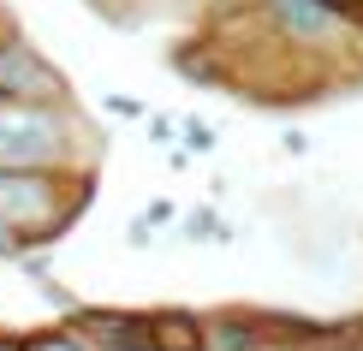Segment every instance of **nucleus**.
I'll use <instances>...</instances> for the list:
<instances>
[{
  "mask_svg": "<svg viewBox=\"0 0 363 351\" xmlns=\"http://www.w3.org/2000/svg\"><path fill=\"white\" fill-rule=\"evenodd\" d=\"M66 113L60 101H12L0 108V173H48L66 161Z\"/></svg>",
  "mask_w": 363,
  "mask_h": 351,
  "instance_id": "nucleus-1",
  "label": "nucleus"
},
{
  "mask_svg": "<svg viewBox=\"0 0 363 351\" xmlns=\"http://www.w3.org/2000/svg\"><path fill=\"white\" fill-rule=\"evenodd\" d=\"M0 96L6 101H54L66 96V84H60L54 66H42L36 48H24V42H0Z\"/></svg>",
  "mask_w": 363,
  "mask_h": 351,
  "instance_id": "nucleus-2",
  "label": "nucleus"
},
{
  "mask_svg": "<svg viewBox=\"0 0 363 351\" xmlns=\"http://www.w3.org/2000/svg\"><path fill=\"white\" fill-rule=\"evenodd\" d=\"M96 351H149V316H131V310H78V322Z\"/></svg>",
  "mask_w": 363,
  "mask_h": 351,
  "instance_id": "nucleus-3",
  "label": "nucleus"
},
{
  "mask_svg": "<svg viewBox=\"0 0 363 351\" xmlns=\"http://www.w3.org/2000/svg\"><path fill=\"white\" fill-rule=\"evenodd\" d=\"M262 340H268V322H256L245 310L203 316V351H256Z\"/></svg>",
  "mask_w": 363,
  "mask_h": 351,
  "instance_id": "nucleus-4",
  "label": "nucleus"
},
{
  "mask_svg": "<svg viewBox=\"0 0 363 351\" xmlns=\"http://www.w3.org/2000/svg\"><path fill=\"white\" fill-rule=\"evenodd\" d=\"M149 351H203V316L191 310L149 316Z\"/></svg>",
  "mask_w": 363,
  "mask_h": 351,
  "instance_id": "nucleus-5",
  "label": "nucleus"
},
{
  "mask_svg": "<svg viewBox=\"0 0 363 351\" xmlns=\"http://www.w3.org/2000/svg\"><path fill=\"white\" fill-rule=\"evenodd\" d=\"M24 351H96L78 328H48V333H30Z\"/></svg>",
  "mask_w": 363,
  "mask_h": 351,
  "instance_id": "nucleus-6",
  "label": "nucleus"
},
{
  "mask_svg": "<svg viewBox=\"0 0 363 351\" xmlns=\"http://www.w3.org/2000/svg\"><path fill=\"white\" fill-rule=\"evenodd\" d=\"M256 351H310V345H304V340H292V333H268Z\"/></svg>",
  "mask_w": 363,
  "mask_h": 351,
  "instance_id": "nucleus-7",
  "label": "nucleus"
},
{
  "mask_svg": "<svg viewBox=\"0 0 363 351\" xmlns=\"http://www.w3.org/2000/svg\"><path fill=\"white\" fill-rule=\"evenodd\" d=\"M18 250H24V238H18V233H12V226H6V221H0V256H18Z\"/></svg>",
  "mask_w": 363,
  "mask_h": 351,
  "instance_id": "nucleus-8",
  "label": "nucleus"
},
{
  "mask_svg": "<svg viewBox=\"0 0 363 351\" xmlns=\"http://www.w3.org/2000/svg\"><path fill=\"white\" fill-rule=\"evenodd\" d=\"M322 6H328V12H340V18H345V12H363V0H322Z\"/></svg>",
  "mask_w": 363,
  "mask_h": 351,
  "instance_id": "nucleus-9",
  "label": "nucleus"
},
{
  "mask_svg": "<svg viewBox=\"0 0 363 351\" xmlns=\"http://www.w3.org/2000/svg\"><path fill=\"white\" fill-rule=\"evenodd\" d=\"M0 351H24V340H12V333H0Z\"/></svg>",
  "mask_w": 363,
  "mask_h": 351,
  "instance_id": "nucleus-10",
  "label": "nucleus"
}]
</instances>
